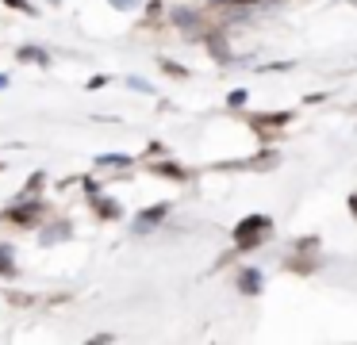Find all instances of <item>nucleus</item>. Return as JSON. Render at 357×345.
I'll list each match as a JSON object with an SVG mask.
<instances>
[{"mask_svg":"<svg viewBox=\"0 0 357 345\" xmlns=\"http://www.w3.org/2000/svg\"><path fill=\"white\" fill-rule=\"evenodd\" d=\"M273 234H277V230H273V215H261V211L242 215L231 230V250L234 253H254V250H261L265 242H273Z\"/></svg>","mask_w":357,"mask_h":345,"instance_id":"nucleus-1","label":"nucleus"},{"mask_svg":"<svg viewBox=\"0 0 357 345\" xmlns=\"http://www.w3.org/2000/svg\"><path fill=\"white\" fill-rule=\"evenodd\" d=\"M50 219V199L43 196H16L8 207H0V222L16 230H39Z\"/></svg>","mask_w":357,"mask_h":345,"instance_id":"nucleus-2","label":"nucleus"},{"mask_svg":"<svg viewBox=\"0 0 357 345\" xmlns=\"http://www.w3.org/2000/svg\"><path fill=\"white\" fill-rule=\"evenodd\" d=\"M242 119H246V127L257 135L261 146H277L280 138H284L280 130L296 119V112L292 107H280V112H250V115H242Z\"/></svg>","mask_w":357,"mask_h":345,"instance_id":"nucleus-3","label":"nucleus"},{"mask_svg":"<svg viewBox=\"0 0 357 345\" xmlns=\"http://www.w3.org/2000/svg\"><path fill=\"white\" fill-rule=\"evenodd\" d=\"M165 23H169V27H177L181 35L185 38H192V43H200L204 38V31L211 27V15L208 12H200V8H188V4H173L169 12H165Z\"/></svg>","mask_w":357,"mask_h":345,"instance_id":"nucleus-4","label":"nucleus"},{"mask_svg":"<svg viewBox=\"0 0 357 345\" xmlns=\"http://www.w3.org/2000/svg\"><path fill=\"white\" fill-rule=\"evenodd\" d=\"M173 215V204L169 199H158V204H150V207H142L139 215L131 219V234H154V230H162L165 227V219Z\"/></svg>","mask_w":357,"mask_h":345,"instance_id":"nucleus-5","label":"nucleus"},{"mask_svg":"<svg viewBox=\"0 0 357 345\" xmlns=\"http://www.w3.org/2000/svg\"><path fill=\"white\" fill-rule=\"evenodd\" d=\"M142 165H146L150 176H162V181H173V184L192 181V169H185L181 161H173V158H150V161H142Z\"/></svg>","mask_w":357,"mask_h":345,"instance_id":"nucleus-6","label":"nucleus"},{"mask_svg":"<svg viewBox=\"0 0 357 345\" xmlns=\"http://www.w3.org/2000/svg\"><path fill=\"white\" fill-rule=\"evenodd\" d=\"M85 204H89V215H93L96 222H119L123 219V204H119L116 196H108V192H96Z\"/></svg>","mask_w":357,"mask_h":345,"instance_id":"nucleus-7","label":"nucleus"},{"mask_svg":"<svg viewBox=\"0 0 357 345\" xmlns=\"http://www.w3.org/2000/svg\"><path fill=\"white\" fill-rule=\"evenodd\" d=\"M261 288H265V273L257 265H242L238 273H234V291H238V296L254 299V296H261Z\"/></svg>","mask_w":357,"mask_h":345,"instance_id":"nucleus-8","label":"nucleus"},{"mask_svg":"<svg viewBox=\"0 0 357 345\" xmlns=\"http://www.w3.org/2000/svg\"><path fill=\"white\" fill-rule=\"evenodd\" d=\"M280 268H284V273H296V276H311V273L323 268V253H296V250H288V257L280 261Z\"/></svg>","mask_w":357,"mask_h":345,"instance_id":"nucleus-9","label":"nucleus"},{"mask_svg":"<svg viewBox=\"0 0 357 345\" xmlns=\"http://www.w3.org/2000/svg\"><path fill=\"white\" fill-rule=\"evenodd\" d=\"M73 238V222L70 219H47L39 227V245L43 250H50V245H58V242H70Z\"/></svg>","mask_w":357,"mask_h":345,"instance_id":"nucleus-10","label":"nucleus"},{"mask_svg":"<svg viewBox=\"0 0 357 345\" xmlns=\"http://www.w3.org/2000/svg\"><path fill=\"white\" fill-rule=\"evenodd\" d=\"M16 61H20V66L50 69V66H54V54H50L47 46H39V43H24V46H16Z\"/></svg>","mask_w":357,"mask_h":345,"instance_id":"nucleus-11","label":"nucleus"},{"mask_svg":"<svg viewBox=\"0 0 357 345\" xmlns=\"http://www.w3.org/2000/svg\"><path fill=\"white\" fill-rule=\"evenodd\" d=\"M24 268L16 265V245L12 242H0V280H20Z\"/></svg>","mask_w":357,"mask_h":345,"instance_id":"nucleus-12","label":"nucleus"},{"mask_svg":"<svg viewBox=\"0 0 357 345\" xmlns=\"http://www.w3.org/2000/svg\"><path fill=\"white\" fill-rule=\"evenodd\" d=\"M139 165V158H131V153H96L93 158V169H135Z\"/></svg>","mask_w":357,"mask_h":345,"instance_id":"nucleus-13","label":"nucleus"},{"mask_svg":"<svg viewBox=\"0 0 357 345\" xmlns=\"http://www.w3.org/2000/svg\"><path fill=\"white\" fill-rule=\"evenodd\" d=\"M142 23L139 27H158V23H165V12H169V8H165V0H146V8H142Z\"/></svg>","mask_w":357,"mask_h":345,"instance_id":"nucleus-14","label":"nucleus"},{"mask_svg":"<svg viewBox=\"0 0 357 345\" xmlns=\"http://www.w3.org/2000/svg\"><path fill=\"white\" fill-rule=\"evenodd\" d=\"M158 69H162L165 77H173V81H188V66H181V61H173V58H158Z\"/></svg>","mask_w":357,"mask_h":345,"instance_id":"nucleus-15","label":"nucleus"},{"mask_svg":"<svg viewBox=\"0 0 357 345\" xmlns=\"http://www.w3.org/2000/svg\"><path fill=\"white\" fill-rule=\"evenodd\" d=\"M43 188H47V173H43V169H35V173L24 181V188H20V196H43Z\"/></svg>","mask_w":357,"mask_h":345,"instance_id":"nucleus-16","label":"nucleus"},{"mask_svg":"<svg viewBox=\"0 0 357 345\" xmlns=\"http://www.w3.org/2000/svg\"><path fill=\"white\" fill-rule=\"evenodd\" d=\"M292 250H296V253H319V250H323V238H319V234L292 238Z\"/></svg>","mask_w":357,"mask_h":345,"instance_id":"nucleus-17","label":"nucleus"},{"mask_svg":"<svg viewBox=\"0 0 357 345\" xmlns=\"http://www.w3.org/2000/svg\"><path fill=\"white\" fill-rule=\"evenodd\" d=\"M246 104H250V89H231L227 92V107H231V112H242Z\"/></svg>","mask_w":357,"mask_h":345,"instance_id":"nucleus-18","label":"nucleus"},{"mask_svg":"<svg viewBox=\"0 0 357 345\" xmlns=\"http://www.w3.org/2000/svg\"><path fill=\"white\" fill-rule=\"evenodd\" d=\"M0 296L8 299L12 307H35V303H39V299H35V296H24V291H8V288L0 291Z\"/></svg>","mask_w":357,"mask_h":345,"instance_id":"nucleus-19","label":"nucleus"},{"mask_svg":"<svg viewBox=\"0 0 357 345\" xmlns=\"http://www.w3.org/2000/svg\"><path fill=\"white\" fill-rule=\"evenodd\" d=\"M0 4H4V8H12V12H24V15H31V20L39 15V8H35L31 0H0Z\"/></svg>","mask_w":357,"mask_h":345,"instance_id":"nucleus-20","label":"nucleus"},{"mask_svg":"<svg viewBox=\"0 0 357 345\" xmlns=\"http://www.w3.org/2000/svg\"><path fill=\"white\" fill-rule=\"evenodd\" d=\"M123 84H127L131 92H142V96H154V84H150V81H142V77H123Z\"/></svg>","mask_w":357,"mask_h":345,"instance_id":"nucleus-21","label":"nucleus"},{"mask_svg":"<svg viewBox=\"0 0 357 345\" xmlns=\"http://www.w3.org/2000/svg\"><path fill=\"white\" fill-rule=\"evenodd\" d=\"M81 188H85V199H89V196H96V192H104V184L89 173V176H81Z\"/></svg>","mask_w":357,"mask_h":345,"instance_id":"nucleus-22","label":"nucleus"},{"mask_svg":"<svg viewBox=\"0 0 357 345\" xmlns=\"http://www.w3.org/2000/svg\"><path fill=\"white\" fill-rule=\"evenodd\" d=\"M292 66L296 61H265L261 73H292Z\"/></svg>","mask_w":357,"mask_h":345,"instance_id":"nucleus-23","label":"nucleus"},{"mask_svg":"<svg viewBox=\"0 0 357 345\" xmlns=\"http://www.w3.org/2000/svg\"><path fill=\"white\" fill-rule=\"evenodd\" d=\"M150 158H165V146L162 142H146V150H142L139 161H150Z\"/></svg>","mask_w":357,"mask_h":345,"instance_id":"nucleus-24","label":"nucleus"},{"mask_svg":"<svg viewBox=\"0 0 357 345\" xmlns=\"http://www.w3.org/2000/svg\"><path fill=\"white\" fill-rule=\"evenodd\" d=\"M108 81H112L108 73H96V77H89V81H85V89H89V92H96V89H104Z\"/></svg>","mask_w":357,"mask_h":345,"instance_id":"nucleus-25","label":"nucleus"},{"mask_svg":"<svg viewBox=\"0 0 357 345\" xmlns=\"http://www.w3.org/2000/svg\"><path fill=\"white\" fill-rule=\"evenodd\" d=\"M112 8H116V12H135V8L142 4V0H108Z\"/></svg>","mask_w":357,"mask_h":345,"instance_id":"nucleus-26","label":"nucleus"},{"mask_svg":"<svg viewBox=\"0 0 357 345\" xmlns=\"http://www.w3.org/2000/svg\"><path fill=\"white\" fill-rule=\"evenodd\" d=\"M231 4H238V8H257V4H273V0H231Z\"/></svg>","mask_w":357,"mask_h":345,"instance_id":"nucleus-27","label":"nucleus"},{"mask_svg":"<svg viewBox=\"0 0 357 345\" xmlns=\"http://www.w3.org/2000/svg\"><path fill=\"white\" fill-rule=\"evenodd\" d=\"M326 92H311V96H303V104H323Z\"/></svg>","mask_w":357,"mask_h":345,"instance_id":"nucleus-28","label":"nucleus"},{"mask_svg":"<svg viewBox=\"0 0 357 345\" xmlns=\"http://www.w3.org/2000/svg\"><path fill=\"white\" fill-rule=\"evenodd\" d=\"M346 207H349V215H357V192H349V199H346Z\"/></svg>","mask_w":357,"mask_h":345,"instance_id":"nucleus-29","label":"nucleus"},{"mask_svg":"<svg viewBox=\"0 0 357 345\" xmlns=\"http://www.w3.org/2000/svg\"><path fill=\"white\" fill-rule=\"evenodd\" d=\"M208 8H223V4H231V0H204Z\"/></svg>","mask_w":357,"mask_h":345,"instance_id":"nucleus-30","label":"nucleus"},{"mask_svg":"<svg viewBox=\"0 0 357 345\" xmlns=\"http://www.w3.org/2000/svg\"><path fill=\"white\" fill-rule=\"evenodd\" d=\"M8 84H12V77H8V73H0V89H8Z\"/></svg>","mask_w":357,"mask_h":345,"instance_id":"nucleus-31","label":"nucleus"},{"mask_svg":"<svg viewBox=\"0 0 357 345\" xmlns=\"http://www.w3.org/2000/svg\"><path fill=\"white\" fill-rule=\"evenodd\" d=\"M47 4H50V8H62V0H47Z\"/></svg>","mask_w":357,"mask_h":345,"instance_id":"nucleus-32","label":"nucleus"},{"mask_svg":"<svg viewBox=\"0 0 357 345\" xmlns=\"http://www.w3.org/2000/svg\"><path fill=\"white\" fill-rule=\"evenodd\" d=\"M4 169H8V165H4V161H0V173H4Z\"/></svg>","mask_w":357,"mask_h":345,"instance_id":"nucleus-33","label":"nucleus"},{"mask_svg":"<svg viewBox=\"0 0 357 345\" xmlns=\"http://www.w3.org/2000/svg\"><path fill=\"white\" fill-rule=\"evenodd\" d=\"M349 4H354V8H357V0H349Z\"/></svg>","mask_w":357,"mask_h":345,"instance_id":"nucleus-34","label":"nucleus"}]
</instances>
